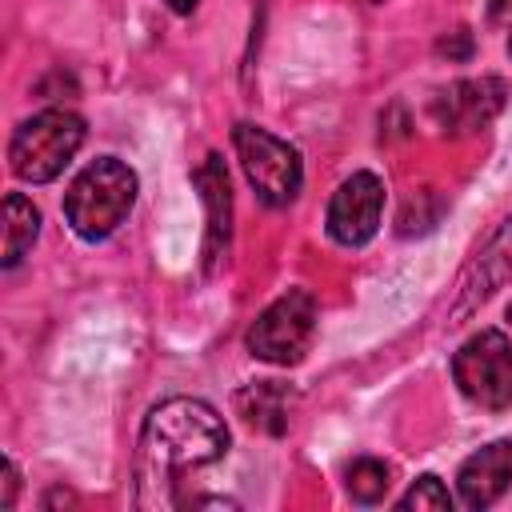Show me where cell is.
I'll list each match as a JSON object with an SVG mask.
<instances>
[{
  "instance_id": "cell-1",
  "label": "cell",
  "mask_w": 512,
  "mask_h": 512,
  "mask_svg": "<svg viewBox=\"0 0 512 512\" xmlns=\"http://www.w3.org/2000/svg\"><path fill=\"white\" fill-rule=\"evenodd\" d=\"M224 452H228V428L212 404L196 396H172L156 404L140 428V456H136L140 504L144 508L176 504L172 484L184 472L216 464Z\"/></svg>"
},
{
  "instance_id": "cell-18",
  "label": "cell",
  "mask_w": 512,
  "mask_h": 512,
  "mask_svg": "<svg viewBox=\"0 0 512 512\" xmlns=\"http://www.w3.org/2000/svg\"><path fill=\"white\" fill-rule=\"evenodd\" d=\"M196 4H200V0H168V8H172V12H180V16H188Z\"/></svg>"
},
{
  "instance_id": "cell-8",
  "label": "cell",
  "mask_w": 512,
  "mask_h": 512,
  "mask_svg": "<svg viewBox=\"0 0 512 512\" xmlns=\"http://www.w3.org/2000/svg\"><path fill=\"white\" fill-rule=\"evenodd\" d=\"M504 96H508V88H504L500 76L456 80V84H448V88L436 96L432 116H436V124H440L444 132H456V136L480 132V128H488L492 116L504 108Z\"/></svg>"
},
{
  "instance_id": "cell-11",
  "label": "cell",
  "mask_w": 512,
  "mask_h": 512,
  "mask_svg": "<svg viewBox=\"0 0 512 512\" xmlns=\"http://www.w3.org/2000/svg\"><path fill=\"white\" fill-rule=\"evenodd\" d=\"M512 276V220H504V228L492 236V244L480 252V260L464 272L460 280V304H456V316H464L472 304L488 300L504 280Z\"/></svg>"
},
{
  "instance_id": "cell-19",
  "label": "cell",
  "mask_w": 512,
  "mask_h": 512,
  "mask_svg": "<svg viewBox=\"0 0 512 512\" xmlns=\"http://www.w3.org/2000/svg\"><path fill=\"white\" fill-rule=\"evenodd\" d=\"M508 320H512V304H508Z\"/></svg>"
},
{
  "instance_id": "cell-20",
  "label": "cell",
  "mask_w": 512,
  "mask_h": 512,
  "mask_svg": "<svg viewBox=\"0 0 512 512\" xmlns=\"http://www.w3.org/2000/svg\"><path fill=\"white\" fill-rule=\"evenodd\" d=\"M508 52H512V36H508Z\"/></svg>"
},
{
  "instance_id": "cell-6",
  "label": "cell",
  "mask_w": 512,
  "mask_h": 512,
  "mask_svg": "<svg viewBox=\"0 0 512 512\" xmlns=\"http://www.w3.org/2000/svg\"><path fill=\"white\" fill-rule=\"evenodd\" d=\"M312 332H316V300L312 292L304 288H288L284 296H276L260 316L256 324L248 328V352L256 360H268V364H296L308 344H312Z\"/></svg>"
},
{
  "instance_id": "cell-3",
  "label": "cell",
  "mask_w": 512,
  "mask_h": 512,
  "mask_svg": "<svg viewBox=\"0 0 512 512\" xmlns=\"http://www.w3.org/2000/svg\"><path fill=\"white\" fill-rule=\"evenodd\" d=\"M80 144H84V120L76 112H64V108H44L12 132L8 164L20 180L48 184L72 164Z\"/></svg>"
},
{
  "instance_id": "cell-14",
  "label": "cell",
  "mask_w": 512,
  "mask_h": 512,
  "mask_svg": "<svg viewBox=\"0 0 512 512\" xmlns=\"http://www.w3.org/2000/svg\"><path fill=\"white\" fill-rule=\"evenodd\" d=\"M344 484H348V496L356 504H380L388 496V488H392V468L384 460H376V456H360V460L348 464Z\"/></svg>"
},
{
  "instance_id": "cell-2",
  "label": "cell",
  "mask_w": 512,
  "mask_h": 512,
  "mask_svg": "<svg viewBox=\"0 0 512 512\" xmlns=\"http://www.w3.org/2000/svg\"><path fill=\"white\" fill-rule=\"evenodd\" d=\"M132 200H136V172L116 156H100L68 184L64 216L80 240L96 244L124 224V216L132 212Z\"/></svg>"
},
{
  "instance_id": "cell-7",
  "label": "cell",
  "mask_w": 512,
  "mask_h": 512,
  "mask_svg": "<svg viewBox=\"0 0 512 512\" xmlns=\"http://www.w3.org/2000/svg\"><path fill=\"white\" fill-rule=\"evenodd\" d=\"M384 216V184L372 172H352L328 200V236L344 248H360L376 236Z\"/></svg>"
},
{
  "instance_id": "cell-15",
  "label": "cell",
  "mask_w": 512,
  "mask_h": 512,
  "mask_svg": "<svg viewBox=\"0 0 512 512\" xmlns=\"http://www.w3.org/2000/svg\"><path fill=\"white\" fill-rule=\"evenodd\" d=\"M404 512H444V508H452V492L444 488V480L440 476H420L400 500H396Z\"/></svg>"
},
{
  "instance_id": "cell-16",
  "label": "cell",
  "mask_w": 512,
  "mask_h": 512,
  "mask_svg": "<svg viewBox=\"0 0 512 512\" xmlns=\"http://www.w3.org/2000/svg\"><path fill=\"white\" fill-rule=\"evenodd\" d=\"M16 488H20V472L12 460H4V496H0V508H12L16 504Z\"/></svg>"
},
{
  "instance_id": "cell-13",
  "label": "cell",
  "mask_w": 512,
  "mask_h": 512,
  "mask_svg": "<svg viewBox=\"0 0 512 512\" xmlns=\"http://www.w3.org/2000/svg\"><path fill=\"white\" fill-rule=\"evenodd\" d=\"M36 232H40V212L32 208V200L20 192H8L4 196V256H0L4 268H16L24 260Z\"/></svg>"
},
{
  "instance_id": "cell-17",
  "label": "cell",
  "mask_w": 512,
  "mask_h": 512,
  "mask_svg": "<svg viewBox=\"0 0 512 512\" xmlns=\"http://www.w3.org/2000/svg\"><path fill=\"white\" fill-rule=\"evenodd\" d=\"M488 24L492 28H512V0H488Z\"/></svg>"
},
{
  "instance_id": "cell-10",
  "label": "cell",
  "mask_w": 512,
  "mask_h": 512,
  "mask_svg": "<svg viewBox=\"0 0 512 512\" xmlns=\"http://www.w3.org/2000/svg\"><path fill=\"white\" fill-rule=\"evenodd\" d=\"M192 180H196V188H200V196H204V208H208L204 264H208V272H216L220 260H224V252H228V232H232V192H228L224 160H220L216 152H208Z\"/></svg>"
},
{
  "instance_id": "cell-5",
  "label": "cell",
  "mask_w": 512,
  "mask_h": 512,
  "mask_svg": "<svg viewBox=\"0 0 512 512\" xmlns=\"http://www.w3.org/2000/svg\"><path fill=\"white\" fill-rule=\"evenodd\" d=\"M452 380L472 404L488 412H508L512 408V340L496 328L468 336L452 356Z\"/></svg>"
},
{
  "instance_id": "cell-9",
  "label": "cell",
  "mask_w": 512,
  "mask_h": 512,
  "mask_svg": "<svg viewBox=\"0 0 512 512\" xmlns=\"http://www.w3.org/2000/svg\"><path fill=\"white\" fill-rule=\"evenodd\" d=\"M456 484H460V500L468 508H492L512 488V436L492 440L480 452H472L460 464Z\"/></svg>"
},
{
  "instance_id": "cell-4",
  "label": "cell",
  "mask_w": 512,
  "mask_h": 512,
  "mask_svg": "<svg viewBox=\"0 0 512 512\" xmlns=\"http://www.w3.org/2000/svg\"><path fill=\"white\" fill-rule=\"evenodd\" d=\"M232 144H236V156L244 164L248 184L256 188V196L264 204L284 208V204L296 200V192L304 184V164H300V152L288 140L256 128V124H236Z\"/></svg>"
},
{
  "instance_id": "cell-12",
  "label": "cell",
  "mask_w": 512,
  "mask_h": 512,
  "mask_svg": "<svg viewBox=\"0 0 512 512\" xmlns=\"http://www.w3.org/2000/svg\"><path fill=\"white\" fill-rule=\"evenodd\" d=\"M292 408H296V392L280 380H256L236 392V412L244 416V424L256 432H268V436L288 432Z\"/></svg>"
}]
</instances>
